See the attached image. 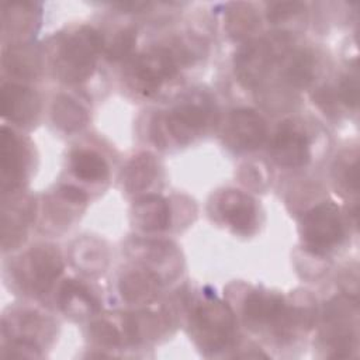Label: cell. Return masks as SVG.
Masks as SVG:
<instances>
[{"label": "cell", "mask_w": 360, "mask_h": 360, "mask_svg": "<svg viewBox=\"0 0 360 360\" xmlns=\"http://www.w3.org/2000/svg\"><path fill=\"white\" fill-rule=\"evenodd\" d=\"M76 300H79V302L83 307H86L90 312L96 311L98 307L96 298L90 294V291L86 288V285H83L82 283H77L75 280H66L59 292L60 307L68 312Z\"/></svg>", "instance_id": "22"}, {"label": "cell", "mask_w": 360, "mask_h": 360, "mask_svg": "<svg viewBox=\"0 0 360 360\" xmlns=\"http://www.w3.org/2000/svg\"><path fill=\"white\" fill-rule=\"evenodd\" d=\"M191 328L201 349L218 352L226 347L233 339V314L231 308L221 301L204 302L194 309Z\"/></svg>", "instance_id": "3"}, {"label": "cell", "mask_w": 360, "mask_h": 360, "mask_svg": "<svg viewBox=\"0 0 360 360\" xmlns=\"http://www.w3.org/2000/svg\"><path fill=\"white\" fill-rule=\"evenodd\" d=\"M314 70L315 59L312 53L308 51H298L291 56L284 70V77L292 87L302 89L311 83L314 77Z\"/></svg>", "instance_id": "21"}, {"label": "cell", "mask_w": 360, "mask_h": 360, "mask_svg": "<svg viewBox=\"0 0 360 360\" xmlns=\"http://www.w3.org/2000/svg\"><path fill=\"white\" fill-rule=\"evenodd\" d=\"M218 212L225 222L240 233L250 232L257 221L255 201L238 190H226L219 195Z\"/></svg>", "instance_id": "13"}, {"label": "cell", "mask_w": 360, "mask_h": 360, "mask_svg": "<svg viewBox=\"0 0 360 360\" xmlns=\"http://www.w3.org/2000/svg\"><path fill=\"white\" fill-rule=\"evenodd\" d=\"M135 42H136L135 28L128 27V28L118 31L105 51V58L111 62H118V60L127 58L131 53Z\"/></svg>", "instance_id": "24"}, {"label": "cell", "mask_w": 360, "mask_h": 360, "mask_svg": "<svg viewBox=\"0 0 360 360\" xmlns=\"http://www.w3.org/2000/svg\"><path fill=\"white\" fill-rule=\"evenodd\" d=\"M357 300L338 295L326 302L323 309L325 339L333 353L332 357H349L356 346Z\"/></svg>", "instance_id": "4"}, {"label": "cell", "mask_w": 360, "mask_h": 360, "mask_svg": "<svg viewBox=\"0 0 360 360\" xmlns=\"http://www.w3.org/2000/svg\"><path fill=\"white\" fill-rule=\"evenodd\" d=\"M6 357H38L39 347L28 339H15L6 349Z\"/></svg>", "instance_id": "28"}, {"label": "cell", "mask_w": 360, "mask_h": 360, "mask_svg": "<svg viewBox=\"0 0 360 360\" xmlns=\"http://www.w3.org/2000/svg\"><path fill=\"white\" fill-rule=\"evenodd\" d=\"M338 97L349 108H356L359 103V82L354 76H345L340 80Z\"/></svg>", "instance_id": "27"}, {"label": "cell", "mask_w": 360, "mask_h": 360, "mask_svg": "<svg viewBox=\"0 0 360 360\" xmlns=\"http://www.w3.org/2000/svg\"><path fill=\"white\" fill-rule=\"evenodd\" d=\"M228 11L229 31L238 38L253 31L259 22L255 10L248 4H232Z\"/></svg>", "instance_id": "23"}, {"label": "cell", "mask_w": 360, "mask_h": 360, "mask_svg": "<svg viewBox=\"0 0 360 360\" xmlns=\"http://www.w3.org/2000/svg\"><path fill=\"white\" fill-rule=\"evenodd\" d=\"M38 111L39 98L35 91L13 83L1 86V112L4 118L17 124H28Z\"/></svg>", "instance_id": "14"}, {"label": "cell", "mask_w": 360, "mask_h": 360, "mask_svg": "<svg viewBox=\"0 0 360 360\" xmlns=\"http://www.w3.org/2000/svg\"><path fill=\"white\" fill-rule=\"evenodd\" d=\"M158 173V162L150 153L135 156L122 173V183L128 193H138L148 188Z\"/></svg>", "instance_id": "17"}, {"label": "cell", "mask_w": 360, "mask_h": 360, "mask_svg": "<svg viewBox=\"0 0 360 360\" xmlns=\"http://www.w3.org/2000/svg\"><path fill=\"white\" fill-rule=\"evenodd\" d=\"M243 318L250 328L273 326L276 333L280 330L288 307L278 294L253 291L243 301Z\"/></svg>", "instance_id": "11"}, {"label": "cell", "mask_w": 360, "mask_h": 360, "mask_svg": "<svg viewBox=\"0 0 360 360\" xmlns=\"http://www.w3.org/2000/svg\"><path fill=\"white\" fill-rule=\"evenodd\" d=\"M273 159L284 167H301L311 156L305 131L292 120L280 122L271 143Z\"/></svg>", "instance_id": "10"}, {"label": "cell", "mask_w": 360, "mask_h": 360, "mask_svg": "<svg viewBox=\"0 0 360 360\" xmlns=\"http://www.w3.org/2000/svg\"><path fill=\"white\" fill-rule=\"evenodd\" d=\"M59 194L75 204H83L87 201V194L75 186H62L59 188Z\"/></svg>", "instance_id": "30"}, {"label": "cell", "mask_w": 360, "mask_h": 360, "mask_svg": "<svg viewBox=\"0 0 360 360\" xmlns=\"http://www.w3.org/2000/svg\"><path fill=\"white\" fill-rule=\"evenodd\" d=\"M52 120L59 129L65 132H75L87 124L89 115L76 100L60 94L52 104Z\"/></svg>", "instance_id": "18"}, {"label": "cell", "mask_w": 360, "mask_h": 360, "mask_svg": "<svg viewBox=\"0 0 360 360\" xmlns=\"http://www.w3.org/2000/svg\"><path fill=\"white\" fill-rule=\"evenodd\" d=\"M115 7L125 10V11H141L149 6L146 1H121V3H114Z\"/></svg>", "instance_id": "32"}, {"label": "cell", "mask_w": 360, "mask_h": 360, "mask_svg": "<svg viewBox=\"0 0 360 360\" xmlns=\"http://www.w3.org/2000/svg\"><path fill=\"white\" fill-rule=\"evenodd\" d=\"M72 172L87 181H101L108 177V165L101 155L90 149H76L70 155Z\"/></svg>", "instance_id": "20"}, {"label": "cell", "mask_w": 360, "mask_h": 360, "mask_svg": "<svg viewBox=\"0 0 360 360\" xmlns=\"http://www.w3.org/2000/svg\"><path fill=\"white\" fill-rule=\"evenodd\" d=\"M177 55L169 48L159 46L139 55L131 65L128 80L132 89L150 96L166 82L176 76Z\"/></svg>", "instance_id": "6"}, {"label": "cell", "mask_w": 360, "mask_h": 360, "mask_svg": "<svg viewBox=\"0 0 360 360\" xmlns=\"http://www.w3.org/2000/svg\"><path fill=\"white\" fill-rule=\"evenodd\" d=\"M159 285L160 281L155 273L149 270H132L120 278L118 288L125 301L141 304L152 300Z\"/></svg>", "instance_id": "16"}, {"label": "cell", "mask_w": 360, "mask_h": 360, "mask_svg": "<svg viewBox=\"0 0 360 360\" xmlns=\"http://www.w3.org/2000/svg\"><path fill=\"white\" fill-rule=\"evenodd\" d=\"M208 122V111L197 103H183L165 117H156L152 136L160 146L166 145V135L184 143L198 135Z\"/></svg>", "instance_id": "8"}, {"label": "cell", "mask_w": 360, "mask_h": 360, "mask_svg": "<svg viewBox=\"0 0 360 360\" xmlns=\"http://www.w3.org/2000/svg\"><path fill=\"white\" fill-rule=\"evenodd\" d=\"M267 125L264 118L250 108L233 110L224 128L225 142L236 150L257 149L266 139Z\"/></svg>", "instance_id": "9"}, {"label": "cell", "mask_w": 360, "mask_h": 360, "mask_svg": "<svg viewBox=\"0 0 360 360\" xmlns=\"http://www.w3.org/2000/svg\"><path fill=\"white\" fill-rule=\"evenodd\" d=\"M3 66L10 75L30 80L39 72V55L35 48L27 45L8 48L3 56Z\"/></svg>", "instance_id": "19"}, {"label": "cell", "mask_w": 360, "mask_h": 360, "mask_svg": "<svg viewBox=\"0 0 360 360\" xmlns=\"http://www.w3.org/2000/svg\"><path fill=\"white\" fill-rule=\"evenodd\" d=\"M101 45V35L89 25H83L65 37L53 59L55 72L59 79L66 83L86 80L94 70Z\"/></svg>", "instance_id": "2"}, {"label": "cell", "mask_w": 360, "mask_h": 360, "mask_svg": "<svg viewBox=\"0 0 360 360\" xmlns=\"http://www.w3.org/2000/svg\"><path fill=\"white\" fill-rule=\"evenodd\" d=\"M89 332L93 340H96L98 345H103V346L115 347V346H120L122 342L121 332L112 323L104 319L91 322Z\"/></svg>", "instance_id": "25"}, {"label": "cell", "mask_w": 360, "mask_h": 360, "mask_svg": "<svg viewBox=\"0 0 360 360\" xmlns=\"http://www.w3.org/2000/svg\"><path fill=\"white\" fill-rule=\"evenodd\" d=\"M314 98L325 111H332L336 105L338 94H335L329 87H323L316 91Z\"/></svg>", "instance_id": "29"}, {"label": "cell", "mask_w": 360, "mask_h": 360, "mask_svg": "<svg viewBox=\"0 0 360 360\" xmlns=\"http://www.w3.org/2000/svg\"><path fill=\"white\" fill-rule=\"evenodd\" d=\"M342 181L346 184L347 188L357 190V162L353 160L352 163H346L343 167Z\"/></svg>", "instance_id": "31"}, {"label": "cell", "mask_w": 360, "mask_h": 360, "mask_svg": "<svg viewBox=\"0 0 360 360\" xmlns=\"http://www.w3.org/2000/svg\"><path fill=\"white\" fill-rule=\"evenodd\" d=\"M63 264L53 246L41 245L28 250L15 269L17 281L31 294L45 292L62 273Z\"/></svg>", "instance_id": "7"}, {"label": "cell", "mask_w": 360, "mask_h": 360, "mask_svg": "<svg viewBox=\"0 0 360 360\" xmlns=\"http://www.w3.org/2000/svg\"><path fill=\"white\" fill-rule=\"evenodd\" d=\"M136 226L146 232L163 231L170 224V208L165 198L159 195H142L132 207Z\"/></svg>", "instance_id": "15"}, {"label": "cell", "mask_w": 360, "mask_h": 360, "mask_svg": "<svg viewBox=\"0 0 360 360\" xmlns=\"http://www.w3.org/2000/svg\"><path fill=\"white\" fill-rule=\"evenodd\" d=\"M302 240L314 253L333 249L345 236L340 211L333 202H322L311 208L301 222Z\"/></svg>", "instance_id": "5"}, {"label": "cell", "mask_w": 360, "mask_h": 360, "mask_svg": "<svg viewBox=\"0 0 360 360\" xmlns=\"http://www.w3.org/2000/svg\"><path fill=\"white\" fill-rule=\"evenodd\" d=\"M0 169L4 191L17 187L27 169V150L20 138L7 127L0 131Z\"/></svg>", "instance_id": "12"}, {"label": "cell", "mask_w": 360, "mask_h": 360, "mask_svg": "<svg viewBox=\"0 0 360 360\" xmlns=\"http://www.w3.org/2000/svg\"><path fill=\"white\" fill-rule=\"evenodd\" d=\"M305 6L301 1H276L267 6V20L270 22H281L295 14L304 11Z\"/></svg>", "instance_id": "26"}, {"label": "cell", "mask_w": 360, "mask_h": 360, "mask_svg": "<svg viewBox=\"0 0 360 360\" xmlns=\"http://www.w3.org/2000/svg\"><path fill=\"white\" fill-rule=\"evenodd\" d=\"M294 38L285 32H271L249 41L235 55V73L246 87H255L266 79L276 63L288 52Z\"/></svg>", "instance_id": "1"}]
</instances>
